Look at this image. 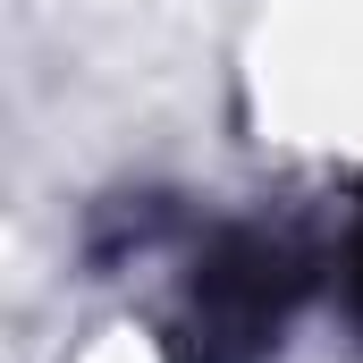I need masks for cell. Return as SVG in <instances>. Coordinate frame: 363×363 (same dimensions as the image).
<instances>
[{"label": "cell", "mask_w": 363, "mask_h": 363, "mask_svg": "<svg viewBox=\"0 0 363 363\" xmlns=\"http://www.w3.org/2000/svg\"><path fill=\"white\" fill-rule=\"evenodd\" d=\"M304 287H313L304 245H287L271 228L211 237V254L194 262V287H186L169 363H262L287 330V313L304 304Z\"/></svg>", "instance_id": "cell-1"}, {"label": "cell", "mask_w": 363, "mask_h": 363, "mask_svg": "<svg viewBox=\"0 0 363 363\" xmlns=\"http://www.w3.org/2000/svg\"><path fill=\"white\" fill-rule=\"evenodd\" d=\"M347 304L363 321V203H355V237H347Z\"/></svg>", "instance_id": "cell-2"}]
</instances>
